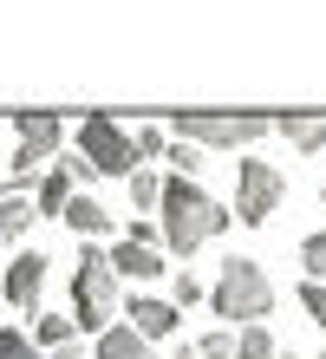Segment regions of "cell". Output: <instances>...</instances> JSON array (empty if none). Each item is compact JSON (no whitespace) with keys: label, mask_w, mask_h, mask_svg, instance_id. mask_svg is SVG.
<instances>
[{"label":"cell","mask_w":326,"mask_h":359,"mask_svg":"<svg viewBox=\"0 0 326 359\" xmlns=\"http://www.w3.org/2000/svg\"><path fill=\"white\" fill-rule=\"evenodd\" d=\"M229 216H235V209H222L196 177H163L157 222H163V248H170V255H183V262H189L196 248H209V242L229 229Z\"/></svg>","instance_id":"6da1fadb"},{"label":"cell","mask_w":326,"mask_h":359,"mask_svg":"<svg viewBox=\"0 0 326 359\" xmlns=\"http://www.w3.org/2000/svg\"><path fill=\"white\" fill-rule=\"evenodd\" d=\"M209 307L222 313V327H254V320H268V313H274V281H268V268H261L254 255H229L222 274H215V287H209Z\"/></svg>","instance_id":"7a4b0ae2"},{"label":"cell","mask_w":326,"mask_h":359,"mask_svg":"<svg viewBox=\"0 0 326 359\" xmlns=\"http://www.w3.org/2000/svg\"><path fill=\"white\" fill-rule=\"evenodd\" d=\"M118 281H124V274L111 268V248L85 242L79 268H72V320H79V333H104L111 313H124L118 307Z\"/></svg>","instance_id":"3957f363"},{"label":"cell","mask_w":326,"mask_h":359,"mask_svg":"<svg viewBox=\"0 0 326 359\" xmlns=\"http://www.w3.org/2000/svg\"><path fill=\"white\" fill-rule=\"evenodd\" d=\"M274 131L268 111H177L170 118V137H189L203 151H248Z\"/></svg>","instance_id":"277c9868"},{"label":"cell","mask_w":326,"mask_h":359,"mask_svg":"<svg viewBox=\"0 0 326 359\" xmlns=\"http://www.w3.org/2000/svg\"><path fill=\"white\" fill-rule=\"evenodd\" d=\"M79 157H92L98 177H130V170H137L130 124L111 118V111H85V118H79Z\"/></svg>","instance_id":"5b68a950"},{"label":"cell","mask_w":326,"mask_h":359,"mask_svg":"<svg viewBox=\"0 0 326 359\" xmlns=\"http://www.w3.org/2000/svg\"><path fill=\"white\" fill-rule=\"evenodd\" d=\"M280 203H287V177H280L268 157H242L235 163V216H242L248 229H261Z\"/></svg>","instance_id":"8992f818"},{"label":"cell","mask_w":326,"mask_h":359,"mask_svg":"<svg viewBox=\"0 0 326 359\" xmlns=\"http://www.w3.org/2000/svg\"><path fill=\"white\" fill-rule=\"evenodd\" d=\"M46 255L39 248H20V255L7 262V307H20V313H39V294H46Z\"/></svg>","instance_id":"52a82bcc"},{"label":"cell","mask_w":326,"mask_h":359,"mask_svg":"<svg viewBox=\"0 0 326 359\" xmlns=\"http://www.w3.org/2000/svg\"><path fill=\"white\" fill-rule=\"evenodd\" d=\"M59 222L72 229V236H85V242H104V236H118V216H111V209H104L98 196H85V189H79L72 203H65V216H59Z\"/></svg>","instance_id":"ba28073f"},{"label":"cell","mask_w":326,"mask_h":359,"mask_svg":"<svg viewBox=\"0 0 326 359\" xmlns=\"http://www.w3.org/2000/svg\"><path fill=\"white\" fill-rule=\"evenodd\" d=\"M130 327H137L144 340H170V333L183 327V307H177V301H150V294H137V301H130Z\"/></svg>","instance_id":"9c48e42d"},{"label":"cell","mask_w":326,"mask_h":359,"mask_svg":"<svg viewBox=\"0 0 326 359\" xmlns=\"http://www.w3.org/2000/svg\"><path fill=\"white\" fill-rule=\"evenodd\" d=\"M274 131L287 137L300 157H320L326 151V111H287V118H274Z\"/></svg>","instance_id":"30bf717a"},{"label":"cell","mask_w":326,"mask_h":359,"mask_svg":"<svg viewBox=\"0 0 326 359\" xmlns=\"http://www.w3.org/2000/svg\"><path fill=\"white\" fill-rule=\"evenodd\" d=\"M111 268L124 274V281H157V274H163V248H150V242H118L111 248Z\"/></svg>","instance_id":"8fae6325"},{"label":"cell","mask_w":326,"mask_h":359,"mask_svg":"<svg viewBox=\"0 0 326 359\" xmlns=\"http://www.w3.org/2000/svg\"><path fill=\"white\" fill-rule=\"evenodd\" d=\"M98 359H157V353H150V340L130 320H111V327L98 333Z\"/></svg>","instance_id":"7c38bea8"},{"label":"cell","mask_w":326,"mask_h":359,"mask_svg":"<svg viewBox=\"0 0 326 359\" xmlns=\"http://www.w3.org/2000/svg\"><path fill=\"white\" fill-rule=\"evenodd\" d=\"M72 196H79V183H72V170L59 163V170H46V177H39L33 209H39V216H65V203H72Z\"/></svg>","instance_id":"4fadbf2b"},{"label":"cell","mask_w":326,"mask_h":359,"mask_svg":"<svg viewBox=\"0 0 326 359\" xmlns=\"http://www.w3.org/2000/svg\"><path fill=\"white\" fill-rule=\"evenodd\" d=\"M33 222H39V209L27 196H13V189H0V242H20Z\"/></svg>","instance_id":"5bb4252c"},{"label":"cell","mask_w":326,"mask_h":359,"mask_svg":"<svg viewBox=\"0 0 326 359\" xmlns=\"http://www.w3.org/2000/svg\"><path fill=\"white\" fill-rule=\"evenodd\" d=\"M33 340L46 346V353H59V346H72V340H79V320H72V313H39Z\"/></svg>","instance_id":"9a60e30c"},{"label":"cell","mask_w":326,"mask_h":359,"mask_svg":"<svg viewBox=\"0 0 326 359\" xmlns=\"http://www.w3.org/2000/svg\"><path fill=\"white\" fill-rule=\"evenodd\" d=\"M124 183H130V209H157V203H163V177L150 170V163H137Z\"/></svg>","instance_id":"2e32d148"},{"label":"cell","mask_w":326,"mask_h":359,"mask_svg":"<svg viewBox=\"0 0 326 359\" xmlns=\"http://www.w3.org/2000/svg\"><path fill=\"white\" fill-rule=\"evenodd\" d=\"M235 359H280V353H274V333L261 327V320L242 327V333H235Z\"/></svg>","instance_id":"e0dca14e"},{"label":"cell","mask_w":326,"mask_h":359,"mask_svg":"<svg viewBox=\"0 0 326 359\" xmlns=\"http://www.w3.org/2000/svg\"><path fill=\"white\" fill-rule=\"evenodd\" d=\"M170 163H177V177H196L203 163L215 157V151H203V144H189V137H170V151H163Z\"/></svg>","instance_id":"ac0fdd59"},{"label":"cell","mask_w":326,"mask_h":359,"mask_svg":"<svg viewBox=\"0 0 326 359\" xmlns=\"http://www.w3.org/2000/svg\"><path fill=\"white\" fill-rule=\"evenodd\" d=\"M130 144H137V163H150V157L170 151V131L163 124H130Z\"/></svg>","instance_id":"d6986e66"},{"label":"cell","mask_w":326,"mask_h":359,"mask_svg":"<svg viewBox=\"0 0 326 359\" xmlns=\"http://www.w3.org/2000/svg\"><path fill=\"white\" fill-rule=\"evenodd\" d=\"M0 359H46V346L27 340L20 327H0Z\"/></svg>","instance_id":"ffe728a7"},{"label":"cell","mask_w":326,"mask_h":359,"mask_svg":"<svg viewBox=\"0 0 326 359\" xmlns=\"http://www.w3.org/2000/svg\"><path fill=\"white\" fill-rule=\"evenodd\" d=\"M300 268H307V281H326V229L300 242Z\"/></svg>","instance_id":"44dd1931"},{"label":"cell","mask_w":326,"mask_h":359,"mask_svg":"<svg viewBox=\"0 0 326 359\" xmlns=\"http://www.w3.org/2000/svg\"><path fill=\"white\" fill-rule=\"evenodd\" d=\"M300 307H307V320L326 333V281H300Z\"/></svg>","instance_id":"7402d4cb"},{"label":"cell","mask_w":326,"mask_h":359,"mask_svg":"<svg viewBox=\"0 0 326 359\" xmlns=\"http://www.w3.org/2000/svg\"><path fill=\"white\" fill-rule=\"evenodd\" d=\"M203 359H235V327H215V333H203Z\"/></svg>","instance_id":"603a6c76"},{"label":"cell","mask_w":326,"mask_h":359,"mask_svg":"<svg viewBox=\"0 0 326 359\" xmlns=\"http://www.w3.org/2000/svg\"><path fill=\"white\" fill-rule=\"evenodd\" d=\"M59 163L72 170V183H79V189H92V183H98V163H92V157H59Z\"/></svg>","instance_id":"cb8c5ba5"},{"label":"cell","mask_w":326,"mask_h":359,"mask_svg":"<svg viewBox=\"0 0 326 359\" xmlns=\"http://www.w3.org/2000/svg\"><path fill=\"white\" fill-rule=\"evenodd\" d=\"M189 301H203V281L183 268V274H177V307H189Z\"/></svg>","instance_id":"d4e9b609"},{"label":"cell","mask_w":326,"mask_h":359,"mask_svg":"<svg viewBox=\"0 0 326 359\" xmlns=\"http://www.w3.org/2000/svg\"><path fill=\"white\" fill-rule=\"evenodd\" d=\"M170 359H203V346H177V353H170Z\"/></svg>","instance_id":"484cf974"},{"label":"cell","mask_w":326,"mask_h":359,"mask_svg":"<svg viewBox=\"0 0 326 359\" xmlns=\"http://www.w3.org/2000/svg\"><path fill=\"white\" fill-rule=\"evenodd\" d=\"M320 203H326V189H320Z\"/></svg>","instance_id":"4316f807"},{"label":"cell","mask_w":326,"mask_h":359,"mask_svg":"<svg viewBox=\"0 0 326 359\" xmlns=\"http://www.w3.org/2000/svg\"><path fill=\"white\" fill-rule=\"evenodd\" d=\"M287 359H300V353H287Z\"/></svg>","instance_id":"83f0119b"},{"label":"cell","mask_w":326,"mask_h":359,"mask_svg":"<svg viewBox=\"0 0 326 359\" xmlns=\"http://www.w3.org/2000/svg\"><path fill=\"white\" fill-rule=\"evenodd\" d=\"M320 359H326V353H320Z\"/></svg>","instance_id":"f1b7e54d"}]
</instances>
